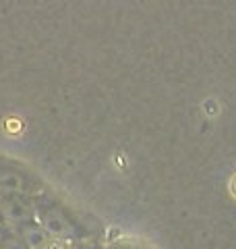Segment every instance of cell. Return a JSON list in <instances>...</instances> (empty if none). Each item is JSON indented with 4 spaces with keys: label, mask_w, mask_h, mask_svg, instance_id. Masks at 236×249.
Segmentation results:
<instances>
[{
    "label": "cell",
    "mask_w": 236,
    "mask_h": 249,
    "mask_svg": "<svg viewBox=\"0 0 236 249\" xmlns=\"http://www.w3.org/2000/svg\"><path fill=\"white\" fill-rule=\"evenodd\" d=\"M42 229L46 231V235L52 237V239H67L73 235V227H70V222L65 218V214L60 212V210L52 208L48 212L44 214L42 218Z\"/></svg>",
    "instance_id": "obj_1"
},
{
    "label": "cell",
    "mask_w": 236,
    "mask_h": 249,
    "mask_svg": "<svg viewBox=\"0 0 236 249\" xmlns=\"http://www.w3.org/2000/svg\"><path fill=\"white\" fill-rule=\"evenodd\" d=\"M0 212L11 222H29L31 220V208L27 201L21 197H9L0 204Z\"/></svg>",
    "instance_id": "obj_2"
},
{
    "label": "cell",
    "mask_w": 236,
    "mask_h": 249,
    "mask_svg": "<svg viewBox=\"0 0 236 249\" xmlns=\"http://www.w3.org/2000/svg\"><path fill=\"white\" fill-rule=\"evenodd\" d=\"M21 235H23V245L27 249H44L46 243H48L46 231L42 227H37V224H27Z\"/></svg>",
    "instance_id": "obj_3"
},
{
    "label": "cell",
    "mask_w": 236,
    "mask_h": 249,
    "mask_svg": "<svg viewBox=\"0 0 236 249\" xmlns=\"http://www.w3.org/2000/svg\"><path fill=\"white\" fill-rule=\"evenodd\" d=\"M25 189V181L15 170H0V191L2 193H21Z\"/></svg>",
    "instance_id": "obj_4"
},
{
    "label": "cell",
    "mask_w": 236,
    "mask_h": 249,
    "mask_svg": "<svg viewBox=\"0 0 236 249\" xmlns=\"http://www.w3.org/2000/svg\"><path fill=\"white\" fill-rule=\"evenodd\" d=\"M44 249H70V245L65 239H52V241L48 239V243H46Z\"/></svg>",
    "instance_id": "obj_5"
},
{
    "label": "cell",
    "mask_w": 236,
    "mask_h": 249,
    "mask_svg": "<svg viewBox=\"0 0 236 249\" xmlns=\"http://www.w3.org/2000/svg\"><path fill=\"white\" fill-rule=\"evenodd\" d=\"M2 247L4 249H27L25 245H23V241H19V239H6L2 243Z\"/></svg>",
    "instance_id": "obj_6"
}]
</instances>
